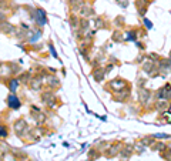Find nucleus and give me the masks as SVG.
Instances as JSON below:
<instances>
[{
    "label": "nucleus",
    "mask_w": 171,
    "mask_h": 161,
    "mask_svg": "<svg viewBox=\"0 0 171 161\" xmlns=\"http://www.w3.org/2000/svg\"><path fill=\"white\" fill-rule=\"evenodd\" d=\"M27 130V123H26V120H17L16 123H14V131L17 136H23L24 131Z\"/></svg>",
    "instance_id": "1"
},
{
    "label": "nucleus",
    "mask_w": 171,
    "mask_h": 161,
    "mask_svg": "<svg viewBox=\"0 0 171 161\" xmlns=\"http://www.w3.org/2000/svg\"><path fill=\"white\" fill-rule=\"evenodd\" d=\"M110 87L116 91V93H118L121 89H124L125 87V81L123 80V79H114V80L110 81Z\"/></svg>",
    "instance_id": "2"
},
{
    "label": "nucleus",
    "mask_w": 171,
    "mask_h": 161,
    "mask_svg": "<svg viewBox=\"0 0 171 161\" xmlns=\"http://www.w3.org/2000/svg\"><path fill=\"white\" fill-rule=\"evenodd\" d=\"M170 96H171V86L170 84H167L166 87H162L161 90L157 93V97H160V99H162V100H168Z\"/></svg>",
    "instance_id": "3"
},
{
    "label": "nucleus",
    "mask_w": 171,
    "mask_h": 161,
    "mask_svg": "<svg viewBox=\"0 0 171 161\" xmlns=\"http://www.w3.org/2000/svg\"><path fill=\"white\" fill-rule=\"evenodd\" d=\"M42 100H43V103H46V104L54 106V94H53L51 91H46V93H43Z\"/></svg>",
    "instance_id": "4"
},
{
    "label": "nucleus",
    "mask_w": 171,
    "mask_h": 161,
    "mask_svg": "<svg viewBox=\"0 0 171 161\" xmlns=\"http://www.w3.org/2000/svg\"><path fill=\"white\" fill-rule=\"evenodd\" d=\"M158 70L161 73H167V71L171 70V59H166V60H161L160 66H158Z\"/></svg>",
    "instance_id": "5"
},
{
    "label": "nucleus",
    "mask_w": 171,
    "mask_h": 161,
    "mask_svg": "<svg viewBox=\"0 0 171 161\" xmlns=\"http://www.w3.org/2000/svg\"><path fill=\"white\" fill-rule=\"evenodd\" d=\"M33 17H36L37 22H39V24H46L47 23L46 14H44V12H43L42 9L36 10V14H33Z\"/></svg>",
    "instance_id": "6"
},
{
    "label": "nucleus",
    "mask_w": 171,
    "mask_h": 161,
    "mask_svg": "<svg viewBox=\"0 0 171 161\" xmlns=\"http://www.w3.org/2000/svg\"><path fill=\"white\" fill-rule=\"evenodd\" d=\"M0 30H2L3 33H6V34L14 33V27L10 23H7V22H2V23H0Z\"/></svg>",
    "instance_id": "7"
},
{
    "label": "nucleus",
    "mask_w": 171,
    "mask_h": 161,
    "mask_svg": "<svg viewBox=\"0 0 171 161\" xmlns=\"http://www.w3.org/2000/svg\"><path fill=\"white\" fill-rule=\"evenodd\" d=\"M7 101H9V107L10 109H19L20 107V100L16 97V96H9V99H7Z\"/></svg>",
    "instance_id": "8"
},
{
    "label": "nucleus",
    "mask_w": 171,
    "mask_h": 161,
    "mask_svg": "<svg viewBox=\"0 0 171 161\" xmlns=\"http://www.w3.org/2000/svg\"><path fill=\"white\" fill-rule=\"evenodd\" d=\"M120 150H121V148H120V144H118V143H116V144H113V146H111L110 150H107V151H106V156H107V157H114L117 153L120 151Z\"/></svg>",
    "instance_id": "9"
},
{
    "label": "nucleus",
    "mask_w": 171,
    "mask_h": 161,
    "mask_svg": "<svg viewBox=\"0 0 171 161\" xmlns=\"http://www.w3.org/2000/svg\"><path fill=\"white\" fill-rule=\"evenodd\" d=\"M40 87H42V79H39V77H37V79H33L32 83H30V89L34 91H39Z\"/></svg>",
    "instance_id": "10"
},
{
    "label": "nucleus",
    "mask_w": 171,
    "mask_h": 161,
    "mask_svg": "<svg viewBox=\"0 0 171 161\" xmlns=\"http://www.w3.org/2000/svg\"><path fill=\"white\" fill-rule=\"evenodd\" d=\"M139 97H140V101H141V103H147L148 99H150V91L145 90V89H141Z\"/></svg>",
    "instance_id": "11"
},
{
    "label": "nucleus",
    "mask_w": 171,
    "mask_h": 161,
    "mask_svg": "<svg viewBox=\"0 0 171 161\" xmlns=\"http://www.w3.org/2000/svg\"><path fill=\"white\" fill-rule=\"evenodd\" d=\"M32 116H33V119L36 120V123L39 124V126H40V124H43L44 121H46V116H44L43 113H40V111H39V113H33Z\"/></svg>",
    "instance_id": "12"
},
{
    "label": "nucleus",
    "mask_w": 171,
    "mask_h": 161,
    "mask_svg": "<svg viewBox=\"0 0 171 161\" xmlns=\"http://www.w3.org/2000/svg\"><path fill=\"white\" fill-rule=\"evenodd\" d=\"M70 5L71 7H74V10H79L84 6V2L83 0H70Z\"/></svg>",
    "instance_id": "13"
},
{
    "label": "nucleus",
    "mask_w": 171,
    "mask_h": 161,
    "mask_svg": "<svg viewBox=\"0 0 171 161\" xmlns=\"http://www.w3.org/2000/svg\"><path fill=\"white\" fill-rule=\"evenodd\" d=\"M93 76H94V79H96L97 81H101L103 79H104V71L100 70V69H97V70H94Z\"/></svg>",
    "instance_id": "14"
},
{
    "label": "nucleus",
    "mask_w": 171,
    "mask_h": 161,
    "mask_svg": "<svg viewBox=\"0 0 171 161\" xmlns=\"http://www.w3.org/2000/svg\"><path fill=\"white\" fill-rule=\"evenodd\" d=\"M43 134V130L40 127H36V128H33L32 131H30V137H40V136H42Z\"/></svg>",
    "instance_id": "15"
},
{
    "label": "nucleus",
    "mask_w": 171,
    "mask_h": 161,
    "mask_svg": "<svg viewBox=\"0 0 171 161\" xmlns=\"http://www.w3.org/2000/svg\"><path fill=\"white\" fill-rule=\"evenodd\" d=\"M47 84L49 86H51V87H57V86L60 84V81L57 80V79H56V77H47Z\"/></svg>",
    "instance_id": "16"
},
{
    "label": "nucleus",
    "mask_w": 171,
    "mask_h": 161,
    "mask_svg": "<svg viewBox=\"0 0 171 161\" xmlns=\"http://www.w3.org/2000/svg\"><path fill=\"white\" fill-rule=\"evenodd\" d=\"M93 13H94V10H93L91 7H88V6H83V7H81V14H83V16H91Z\"/></svg>",
    "instance_id": "17"
},
{
    "label": "nucleus",
    "mask_w": 171,
    "mask_h": 161,
    "mask_svg": "<svg viewBox=\"0 0 171 161\" xmlns=\"http://www.w3.org/2000/svg\"><path fill=\"white\" fill-rule=\"evenodd\" d=\"M156 107H157V110L162 111V110H166L167 107H168V103H167V100H162V101H158Z\"/></svg>",
    "instance_id": "18"
},
{
    "label": "nucleus",
    "mask_w": 171,
    "mask_h": 161,
    "mask_svg": "<svg viewBox=\"0 0 171 161\" xmlns=\"http://www.w3.org/2000/svg\"><path fill=\"white\" fill-rule=\"evenodd\" d=\"M17 86H19L17 79H12V80H10V84H9L10 91H16V89H17Z\"/></svg>",
    "instance_id": "19"
},
{
    "label": "nucleus",
    "mask_w": 171,
    "mask_h": 161,
    "mask_svg": "<svg viewBox=\"0 0 171 161\" xmlns=\"http://www.w3.org/2000/svg\"><path fill=\"white\" fill-rule=\"evenodd\" d=\"M127 96H128V91H127V90H121L120 93L116 96V99H117V100H124Z\"/></svg>",
    "instance_id": "20"
},
{
    "label": "nucleus",
    "mask_w": 171,
    "mask_h": 161,
    "mask_svg": "<svg viewBox=\"0 0 171 161\" xmlns=\"http://www.w3.org/2000/svg\"><path fill=\"white\" fill-rule=\"evenodd\" d=\"M12 69H10V71H12V74H16V73H19L20 71V67L17 66V64H14V63H10L9 64Z\"/></svg>",
    "instance_id": "21"
},
{
    "label": "nucleus",
    "mask_w": 171,
    "mask_h": 161,
    "mask_svg": "<svg viewBox=\"0 0 171 161\" xmlns=\"http://www.w3.org/2000/svg\"><path fill=\"white\" fill-rule=\"evenodd\" d=\"M70 22H71V27L73 29H79V19H77V17H71V19H70Z\"/></svg>",
    "instance_id": "22"
},
{
    "label": "nucleus",
    "mask_w": 171,
    "mask_h": 161,
    "mask_svg": "<svg viewBox=\"0 0 171 161\" xmlns=\"http://www.w3.org/2000/svg\"><path fill=\"white\" fill-rule=\"evenodd\" d=\"M96 27L97 29H103V27H106V24H104V22H103L101 19H96Z\"/></svg>",
    "instance_id": "23"
},
{
    "label": "nucleus",
    "mask_w": 171,
    "mask_h": 161,
    "mask_svg": "<svg viewBox=\"0 0 171 161\" xmlns=\"http://www.w3.org/2000/svg\"><path fill=\"white\" fill-rule=\"evenodd\" d=\"M0 137H7V128L5 126H0Z\"/></svg>",
    "instance_id": "24"
},
{
    "label": "nucleus",
    "mask_w": 171,
    "mask_h": 161,
    "mask_svg": "<svg viewBox=\"0 0 171 161\" xmlns=\"http://www.w3.org/2000/svg\"><path fill=\"white\" fill-rule=\"evenodd\" d=\"M113 40H114V42H120V40H123V36H121V33L116 32V33L113 34Z\"/></svg>",
    "instance_id": "25"
},
{
    "label": "nucleus",
    "mask_w": 171,
    "mask_h": 161,
    "mask_svg": "<svg viewBox=\"0 0 171 161\" xmlns=\"http://www.w3.org/2000/svg\"><path fill=\"white\" fill-rule=\"evenodd\" d=\"M97 156L98 157V153L96 150H91V151H88V160H94V157Z\"/></svg>",
    "instance_id": "26"
},
{
    "label": "nucleus",
    "mask_w": 171,
    "mask_h": 161,
    "mask_svg": "<svg viewBox=\"0 0 171 161\" xmlns=\"http://www.w3.org/2000/svg\"><path fill=\"white\" fill-rule=\"evenodd\" d=\"M29 79H30V74H29V73H23V74L20 76V80L23 81V83H26Z\"/></svg>",
    "instance_id": "27"
},
{
    "label": "nucleus",
    "mask_w": 171,
    "mask_h": 161,
    "mask_svg": "<svg viewBox=\"0 0 171 161\" xmlns=\"http://www.w3.org/2000/svg\"><path fill=\"white\" fill-rule=\"evenodd\" d=\"M153 140H154V137H147V138H144L141 143L145 144V146H148V144H151V143H153Z\"/></svg>",
    "instance_id": "28"
},
{
    "label": "nucleus",
    "mask_w": 171,
    "mask_h": 161,
    "mask_svg": "<svg viewBox=\"0 0 171 161\" xmlns=\"http://www.w3.org/2000/svg\"><path fill=\"white\" fill-rule=\"evenodd\" d=\"M127 34H128V36H127V40H133V42H134L135 40V33L134 32H128Z\"/></svg>",
    "instance_id": "29"
},
{
    "label": "nucleus",
    "mask_w": 171,
    "mask_h": 161,
    "mask_svg": "<svg viewBox=\"0 0 171 161\" xmlns=\"http://www.w3.org/2000/svg\"><path fill=\"white\" fill-rule=\"evenodd\" d=\"M117 3H118L121 7H127V6H128V2H127V0H117Z\"/></svg>",
    "instance_id": "30"
},
{
    "label": "nucleus",
    "mask_w": 171,
    "mask_h": 161,
    "mask_svg": "<svg viewBox=\"0 0 171 161\" xmlns=\"http://www.w3.org/2000/svg\"><path fill=\"white\" fill-rule=\"evenodd\" d=\"M9 151V147L5 146V144H0V153H7Z\"/></svg>",
    "instance_id": "31"
},
{
    "label": "nucleus",
    "mask_w": 171,
    "mask_h": 161,
    "mask_svg": "<svg viewBox=\"0 0 171 161\" xmlns=\"http://www.w3.org/2000/svg\"><path fill=\"white\" fill-rule=\"evenodd\" d=\"M80 26H81V29H83V30H86V29L88 27V22H87V20H83V22H81V24H80Z\"/></svg>",
    "instance_id": "32"
},
{
    "label": "nucleus",
    "mask_w": 171,
    "mask_h": 161,
    "mask_svg": "<svg viewBox=\"0 0 171 161\" xmlns=\"http://www.w3.org/2000/svg\"><path fill=\"white\" fill-rule=\"evenodd\" d=\"M144 24H145V27H147V29H151V27H153V26H151V22H150V20H147V19L144 20Z\"/></svg>",
    "instance_id": "33"
},
{
    "label": "nucleus",
    "mask_w": 171,
    "mask_h": 161,
    "mask_svg": "<svg viewBox=\"0 0 171 161\" xmlns=\"http://www.w3.org/2000/svg\"><path fill=\"white\" fill-rule=\"evenodd\" d=\"M40 36H42V32H37V33H36V36H34V37H32V39H30V40H32V42H34V40H37V39L40 37Z\"/></svg>",
    "instance_id": "34"
},
{
    "label": "nucleus",
    "mask_w": 171,
    "mask_h": 161,
    "mask_svg": "<svg viewBox=\"0 0 171 161\" xmlns=\"http://www.w3.org/2000/svg\"><path fill=\"white\" fill-rule=\"evenodd\" d=\"M156 138H168L170 136H167V134H157V136H154Z\"/></svg>",
    "instance_id": "35"
},
{
    "label": "nucleus",
    "mask_w": 171,
    "mask_h": 161,
    "mask_svg": "<svg viewBox=\"0 0 171 161\" xmlns=\"http://www.w3.org/2000/svg\"><path fill=\"white\" fill-rule=\"evenodd\" d=\"M50 52L53 53V56H54V57H57V53H56V50H54V46H53V44H50Z\"/></svg>",
    "instance_id": "36"
},
{
    "label": "nucleus",
    "mask_w": 171,
    "mask_h": 161,
    "mask_svg": "<svg viewBox=\"0 0 171 161\" xmlns=\"http://www.w3.org/2000/svg\"><path fill=\"white\" fill-rule=\"evenodd\" d=\"M111 69H113V66H111V64H110V66H107V67H106V71H110Z\"/></svg>",
    "instance_id": "37"
},
{
    "label": "nucleus",
    "mask_w": 171,
    "mask_h": 161,
    "mask_svg": "<svg viewBox=\"0 0 171 161\" xmlns=\"http://www.w3.org/2000/svg\"><path fill=\"white\" fill-rule=\"evenodd\" d=\"M0 161H2V160H0Z\"/></svg>",
    "instance_id": "38"
},
{
    "label": "nucleus",
    "mask_w": 171,
    "mask_h": 161,
    "mask_svg": "<svg viewBox=\"0 0 171 161\" xmlns=\"http://www.w3.org/2000/svg\"><path fill=\"white\" fill-rule=\"evenodd\" d=\"M0 67H2V66H0Z\"/></svg>",
    "instance_id": "39"
}]
</instances>
